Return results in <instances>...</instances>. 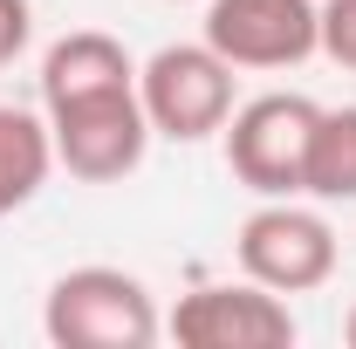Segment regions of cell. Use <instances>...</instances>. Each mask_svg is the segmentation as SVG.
Here are the masks:
<instances>
[{
    "label": "cell",
    "mask_w": 356,
    "mask_h": 349,
    "mask_svg": "<svg viewBox=\"0 0 356 349\" xmlns=\"http://www.w3.org/2000/svg\"><path fill=\"white\" fill-rule=\"evenodd\" d=\"M233 254H240V274L274 288V295H315L336 281V261H343L336 226L302 199H261L240 219Z\"/></svg>",
    "instance_id": "5"
},
{
    "label": "cell",
    "mask_w": 356,
    "mask_h": 349,
    "mask_svg": "<svg viewBox=\"0 0 356 349\" xmlns=\"http://www.w3.org/2000/svg\"><path fill=\"white\" fill-rule=\"evenodd\" d=\"M206 42L233 69H302L322 55V0H206Z\"/></svg>",
    "instance_id": "7"
},
{
    "label": "cell",
    "mask_w": 356,
    "mask_h": 349,
    "mask_svg": "<svg viewBox=\"0 0 356 349\" xmlns=\"http://www.w3.org/2000/svg\"><path fill=\"white\" fill-rule=\"evenodd\" d=\"M165 336L185 349H288L302 336L288 295H274L261 281H206L192 295H178Z\"/></svg>",
    "instance_id": "6"
},
{
    "label": "cell",
    "mask_w": 356,
    "mask_h": 349,
    "mask_svg": "<svg viewBox=\"0 0 356 349\" xmlns=\"http://www.w3.org/2000/svg\"><path fill=\"white\" fill-rule=\"evenodd\" d=\"M42 336L55 349H151L165 315L131 267H69L42 302Z\"/></svg>",
    "instance_id": "2"
},
{
    "label": "cell",
    "mask_w": 356,
    "mask_h": 349,
    "mask_svg": "<svg viewBox=\"0 0 356 349\" xmlns=\"http://www.w3.org/2000/svg\"><path fill=\"white\" fill-rule=\"evenodd\" d=\"M322 55L356 76V0H322Z\"/></svg>",
    "instance_id": "10"
},
{
    "label": "cell",
    "mask_w": 356,
    "mask_h": 349,
    "mask_svg": "<svg viewBox=\"0 0 356 349\" xmlns=\"http://www.w3.org/2000/svg\"><path fill=\"white\" fill-rule=\"evenodd\" d=\"M55 172V137H48L42 110H21V103H0V219L35 206V192Z\"/></svg>",
    "instance_id": "8"
},
{
    "label": "cell",
    "mask_w": 356,
    "mask_h": 349,
    "mask_svg": "<svg viewBox=\"0 0 356 349\" xmlns=\"http://www.w3.org/2000/svg\"><path fill=\"white\" fill-rule=\"evenodd\" d=\"M315 117H322V103L295 96V89H267L254 103H233V117H226V172L254 199H302Z\"/></svg>",
    "instance_id": "3"
},
{
    "label": "cell",
    "mask_w": 356,
    "mask_h": 349,
    "mask_svg": "<svg viewBox=\"0 0 356 349\" xmlns=\"http://www.w3.org/2000/svg\"><path fill=\"white\" fill-rule=\"evenodd\" d=\"M302 199H315V206H356V103L315 117Z\"/></svg>",
    "instance_id": "9"
},
{
    "label": "cell",
    "mask_w": 356,
    "mask_h": 349,
    "mask_svg": "<svg viewBox=\"0 0 356 349\" xmlns=\"http://www.w3.org/2000/svg\"><path fill=\"white\" fill-rule=\"evenodd\" d=\"M42 117L55 137V165L83 185H117L151 151L137 62L103 28H76L42 55Z\"/></svg>",
    "instance_id": "1"
},
{
    "label": "cell",
    "mask_w": 356,
    "mask_h": 349,
    "mask_svg": "<svg viewBox=\"0 0 356 349\" xmlns=\"http://www.w3.org/2000/svg\"><path fill=\"white\" fill-rule=\"evenodd\" d=\"M137 96H144L151 137L206 144L233 117V62L213 42H172L151 62H137Z\"/></svg>",
    "instance_id": "4"
},
{
    "label": "cell",
    "mask_w": 356,
    "mask_h": 349,
    "mask_svg": "<svg viewBox=\"0 0 356 349\" xmlns=\"http://www.w3.org/2000/svg\"><path fill=\"white\" fill-rule=\"evenodd\" d=\"M28 42H35V7L28 0H0V69L21 62Z\"/></svg>",
    "instance_id": "11"
},
{
    "label": "cell",
    "mask_w": 356,
    "mask_h": 349,
    "mask_svg": "<svg viewBox=\"0 0 356 349\" xmlns=\"http://www.w3.org/2000/svg\"><path fill=\"white\" fill-rule=\"evenodd\" d=\"M343 336H350V343H356V308H350V315H343Z\"/></svg>",
    "instance_id": "12"
}]
</instances>
